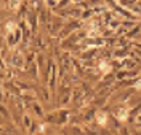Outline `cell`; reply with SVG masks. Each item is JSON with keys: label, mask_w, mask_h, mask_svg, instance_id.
<instances>
[{"label": "cell", "mask_w": 141, "mask_h": 135, "mask_svg": "<svg viewBox=\"0 0 141 135\" xmlns=\"http://www.w3.org/2000/svg\"><path fill=\"white\" fill-rule=\"evenodd\" d=\"M117 116H119V119H127V110H124V111L120 110Z\"/></svg>", "instance_id": "6da1fadb"}, {"label": "cell", "mask_w": 141, "mask_h": 135, "mask_svg": "<svg viewBox=\"0 0 141 135\" xmlns=\"http://www.w3.org/2000/svg\"><path fill=\"white\" fill-rule=\"evenodd\" d=\"M98 119H99V124L103 126L104 121H106V118H104V114H98Z\"/></svg>", "instance_id": "7a4b0ae2"}, {"label": "cell", "mask_w": 141, "mask_h": 135, "mask_svg": "<svg viewBox=\"0 0 141 135\" xmlns=\"http://www.w3.org/2000/svg\"><path fill=\"white\" fill-rule=\"evenodd\" d=\"M101 70H108V65H106V64H104V62L101 64Z\"/></svg>", "instance_id": "3957f363"}]
</instances>
